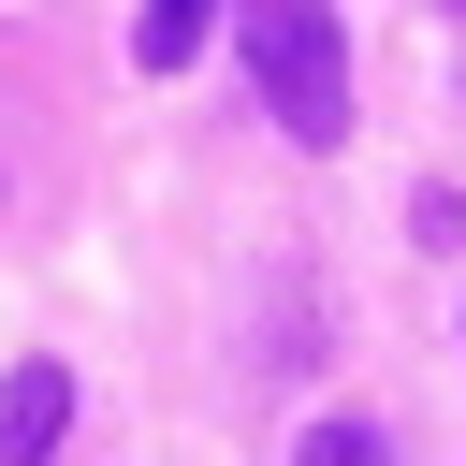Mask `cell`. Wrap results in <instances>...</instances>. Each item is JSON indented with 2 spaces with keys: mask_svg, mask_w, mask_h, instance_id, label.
<instances>
[{
  "mask_svg": "<svg viewBox=\"0 0 466 466\" xmlns=\"http://www.w3.org/2000/svg\"><path fill=\"white\" fill-rule=\"evenodd\" d=\"M233 44H248V87L291 146H350V29L335 0H233Z\"/></svg>",
  "mask_w": 466,
  "mask_h": 466,
  "instance_id": "cell-1",
  "label": "cell"
},
{
  "mask_svg": "<svg viewBox=\"0 0 466 466\" xmlns=\"http://www.w3.org/2000/svg\"><path fill=\"white\" fill-rule=\"evenodd\" d=\"M58 437H73V364L58 350L0 364V466H58Z\"/></svg>",
  "mask_w": 466,
  "mask_h": 466,
  "instance_id": "cell-2",
  "label": "cell"
},
{
  "mask_svg": "<svg viewBox=\"0 0 466 466\" xmlns=\"http://www.w3.org/2000/svg\"><path fill=\"white\" fill-rule=\"evenodd\" d=\"M204 29H233V0H131V73H189Z\"/></svg>",
  "mask_w": 466,
  "mask_h": 466,
  "instance_id": "cell-3",
  "label": "cell"
},
{
  "mask_svg": "<svg viewBox=\"0 0 466 466\" xmlns=\"http://www.w3.org/2000/svg\"><path fill=\"white\" fill-rule=\"evenodd\" d=\"M291 466H393V437H379L364 408H335V422H306V437H291Z\"/></svg>",
  "mask_w": 466,
  "mask_h": 466,
  "instance_id": "cell-4",
  "label": "cell"
},
{
  "mask_svg": "<svg viewBox=\"0 0 466 466\" xmlns=\"http://www.w3.org/2000/svg\"><path fill=\"white\" fill-rule=\"evenodd\" d=\"M451 15H466V0H451Z\"/></svg>",
  "mask_w": 466,
  "mask_h": 466,
  "instance_id": "cell-5",
  "label": "cell"
}]
</instances>
